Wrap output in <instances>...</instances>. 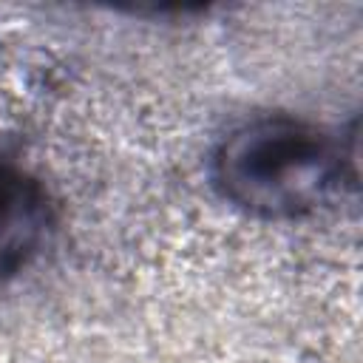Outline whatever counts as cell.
I'll return each mask as SVG.
<instances>
[{
  "mask_svg": "<svg viewBox=\"0 0 363 363\" xmlns=\"http://www.w3.org/2000/svg\"><path fill=\"white\" fill-rule=\"evenodd\" d=\"M216 193L244 216L298 221L354 187V150L320 125L269 113L235 125L210 156Z\"/></svg>",
  "mask_w": 363,
  "mask_h": 363,
  "instance_id": "1",
  "label": "cell"
},
{
  "mask_svg": "<svg viewBox=\"0 0 363 363\" xmlns=\"http://www.w3.org/2000/svg\"><path fill=\"white\" fill-rule=\"evenodd\" d=\"M54 213L43 184L0 156V281L14 278L45 250Z\"/></svg>",
  "mask_w": 363,
  "mask_h": 363,
  "instance_id": "2",
  "label": "cell"
}]
</instances>
